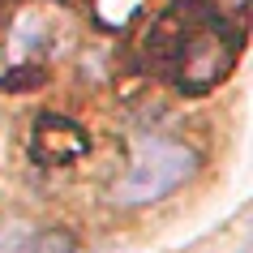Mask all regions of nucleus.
Instances as JSON below:
<instances>
[{
	"label": "nucleus",
	"instance_id": "f257e3e1",
	"mask_svg": "<svg viewBox=\"0 0 253 253\" xmlns=\"http://www.w3.org/2000/svg\"><path fill=\"white\" fill-rule=\"evenodd\" d=\"M240 47L245 30L198 9L193 0H180L168 13H159L146 35V60L185 94H211L236 69Z\"/></svg>",
	"mask_w": 253,
	"mask_h": 253
},
{
	"label": "nucleus",
	"instance_id": "f03ea898",
	"mask_svg": "<svg viewBox=\"0 0 253 253\" xmlns=\"http://www.w3.org/2000/svg\"><path fill=\"white\" fill-rule=\"evenodd\" d=\"M193 172H198L193 146L172 142V137H146V142H137L133 159H129V172L112 185V202H120V206H150V202L176 193L185 180H193Z\"/></svg>",
	"mask_w": 253,
	"mask_h": 253
},
{
	"label": "nucleus",
	"instance_id": "7ed1b4c3",
	"mask_svg": "<svg viewBox=\"0 0 253 253\" xmlns=\"http://www.w3.org/2000/svg\"><path fill=\"white\" fill-rule=\"evenodd\" d=\"M86 129L69 116H56V112H43L30 129V159L39 168H69L86 155Z\"/></svg>",
	"mask_w": 253,
	"mask_h": 253
},
{
	"label": "nucleus",
	"instance_id": "20e7f679",
	"mask_svg": "<svg viewBox=\"0 0 253 253\" xmlns=\"http://www.w3.org/2000/svg\"><path fill=\"white\" fill-rule=\"evenodd\" d=\"M52 39H56V22L47 17V9L26 4L13 17V30H9V65L13 69H39L47 60V52H52Z\"/></svg>",
	"mask_w": 253,
	"mask_h": 253
},
{
	"label": "nucleus",
	"instance_id": "39448f33",
	"mask_svg": "<svg viewBox=\"0 0 253 253\" xmlns=\"http://www.w3.org/2000/svg\"><path fill=\"white\" fill-rule=\"evenodd\" d=\"M198 9H206V13L223 17V22H232V26L245 30V17H249V0H193Z\"/></svg>",
	"mask_w": 253,
	"mask_h": 253
},
{
	"label": "nucleus",
	"instance_id": "423d86ee",
	"mask_svg": "<svg viewBox=\"0 0 253 253\" xmlns=\"http://www.w3.org/2000/svg\"><path fill=\"white\" fill-rule=\"evenodd\" d=\"M30 253H78V240H73V232H65V227H47V232L35 236Z\"/></svg>",
	"mask_w": 253,
	"mask_h": 253
},
{
	"label": "nucleus",
	"instance_id": "0eeeda50",
	"mask_svg": "<svg viewBox=\"0 0 253 253\" xmlns=\"http://www.w3.org/2000/svg\"><path fill=\"white\" fill-rule=\"evenodd\" d=\"M0 17H4V0H0Z\"/></svg>",
	"mask_w": 253,
	"mask_h": 253
}]
</instances>
